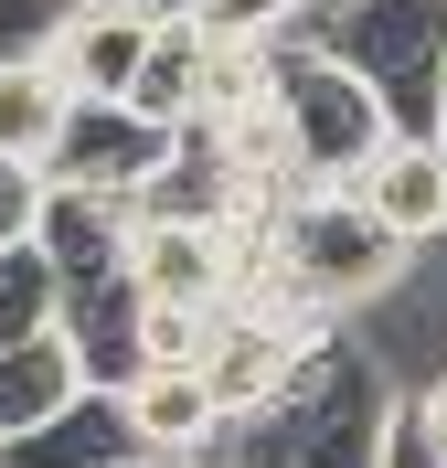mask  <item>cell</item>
Masks as SVG:
<instances>
[{"mask_svg":"<svg viewBox=\"0 0 447 468\" xmlns=\"http://www.w3.org/2000/svg\"><path fill=\"white\" fill-rule=\"evenodd\" d=\"M213 341H224V309H203V298H139V362L149 373H203Z\"/></svg>","mask_w":447,"mask_h":468,"instance_id":"18","label":"cell"},{"mask_svg":"<svg viewBox=\"0 0 447 468\" xmlns=\"http://www.w3.org/2000/svg\"><path fill=\"white\" fill-rule=\"evenodd\" d=\"M64 341H75V362H86L96 394H128V383L149 373L139 362V288H64Z\"/></svg>","mask_w":447,"mask_h":468,"instance_id":"14","label":"cell"},{"mask_svg":"<svg viewBox=\"0 0 447 468\" xmlns=\"http://www.w3.org/2000/svg\"><path fill=\"white\" fill-rule=\"evenodd\" d=\"M384 468H447V447L426 437V415H416V394L394 405V437H384Z\"/></svg>","mask_w":447,"mask_h":468,"instance_id":"22","label":"cell"},{"mask_svg":"<svg viewBox=\"0 0 447 468\" xmlns=\"http://www.w3.org/2000/svg\"><path fill=\"white\" fill-rule=\"evenodd\" d=\"M405 394H416V415H426V437L447 447V373H426V383H405Z\"/></svg>","mask_w":447,"mask_h":468,"instance_id":"23","label":"cell"},{"mask_svg":"<svg viewBox=\"0 0 447 468\" xmlns=\"http://www.w3.org/2000/svg\"><path fill=\"white\" fill-rule=\"evenodd\" d=\"M394 405H405V373L384 362V341L373 330H330L277 405L224 426V447L203 468H384Z\"/></svg>","mask_w":447,"mask_h":468,"instance_id":"1","label":"cell"},{"mask_svg":"<svg viewBox=\"0 0 447 468\" xmlns=\"http://www.w3.org/2000/svg\"><path fill=\"white\" fill-rule=\"evenodd\" d=\"M75 22V0H0V64H32L54 54V32Z\"/></svg>","mask_w":447,"mask_h":468,"instance_id":"20","label":"cell"},{"mask_svg":"<svg viewBox=\"0 0 447 468\" xmlns=\"http://www.w3.org/2000/svg\"><path fill=\"white\" fill-rule=\"evenodd\" d=\"M203 32H245V43H298L320 22V0H181Z\"/></svg>","mask_w":447,"mask_h":468,"instance_id":"19","label":"cell"},{"mask_svg":"<svg viewBox=\"0 0 447 468\" xmlns=\"http://www.w3.org/2000/svg\"><path fill=\"white\" fill-rule=\"evenodd\" d=\"M277 245H288V266L309 277V298H320L330 320H384L394 298L416 288V245L384 224V213H362V192H309V203L277 213Z\"/></svg>","mask_w":447,"mask_h":468,"instance_id":"3","label":"cell"},{"mask_svg":"<svg viewBox=\"0 0 447 468\" xmlns=\"http://www.w3.org/2000/svg\"><path fill=\"white\" fill-rule=\"evenodd\" d=\"M267 117H277V149H288L298 192H352V181L373 171V149L394 139V117L373 107V86H362V75H341L330 54H309V43H288V54H277Z\"/></svg>","mask_w":447,"mask_h":468,"instance_id":"4","label":"cell"},{"mask_svg":"<svg viewBox=\"0 0 447 468\" xmlns=\"http://www.w3.org/2000/svg\"><path fill=\"white\" fill-rule=\"evenodd\" d=\"M437 139H447V107H437Z\"/></svg>","mask_w":447,"mask_h":468,"instance_id":"25","label":"cell"},{"mask_svg":"<svg viewBox=\"0 0 447 468\" xmlns=\"http://www.w3.org/2000/svg\"><path fill=\"white\" fill-rule=\"evenodd\" d=\"M43 203H54V181H43V171H22V160H0V256L43 234Z\"/></svg>","mask_w":447,"mask_h":468,"instance_id":"21","label":"cell"},{"mask_svg":"<svg viewBox=\"0 0 447 468\" xmlns=\"http://www.w3.org/2000/svg\"><path fill=\"white\" fill-rule=\"evenodd\" d=\"M75 394H96V383H86V362H75L64 330H54V341H11V351H0V447L32 437V426H54Z\"/></svg>","mask_w":447,"mask_h":468,"instance_id":"15","label":"cell"},{"mask_svg":"<svg viewBox=\"0 0 447 468\" xmlns=\"http://www.w3.org/2000/svg\"><path fill=\"white\" fill-rule=\"evenodd\" d=\"M128 288L139 298H203V309H224V288H235V234L224 224H139Z\"/></svg>","mask_w":447,"mask_h":468,"instance_id":"9","label":"cell"},{"mask_svg":"<svg viewBox=\"0 0 447 468\" xmlns=\"http://www.w3.org/2000/svg\"><path fill=\"white\" fill-rule=\"evenodd\" d=\"M128 426H139L149 458H213L224 447V405H213L203 373H139L128 383Z\"/></svg>","mask_w":447,"mask_h":468,"instance_id":"13","label":"cell"},{"mask_svg":"<svg viewBox=\"0 0 447 468\" xmlns=\"http://www.w3.org/2000/svg\"><path fill=\"white\" fill-rule=\"evenodd\" d=\"M149 32H160V11H139V0H75V22L54 32L64 86H75V96H118V107H128Z\"/></svg>","mask_w":447,"mask_h":468,"instance_id":"8","label":"cell"},{"mask_svg":"<svg viewBox=\"0 0 447 468\" xmlns=\"http://www.w3.org/2000/svg\"><path fill=\"white\" fill-rule=\"evenodd\" d=\"M139 468H203V458H139Z\"/></svg>","mask_w":447,"mask_h":468,"instance_id":"24","label":"cell"},{"mask_svg":"<svg viewBox=\"0 0 447 468\" xmlns=\"http://www.w3.org/2000/svg\"><path fill=\"white\" fill-rule=\"evenodd\" d=\"M320 341H288V330H256V320H224V341H213V362H203V383H213V405H224V426L235 415H256V405H277L298 383V362H309Z\"/></svg>","mask_w":447,"mask_h":468,"instance_id":"11","label":"cell"},{"mask_svg":"<svg viewBox=\"0 0 447 468\" xmlns=\"http://www.w3.org/2000/svg\"><path fill=\"white\" fill-rule=\"evenodd\" d=\"M352 192H362V213H384L416 256L447 245V139H384Z\"/></svg>","mask_w":447,"mask_h":468,"instance_id":"7","label":"cell"},{"mask_svg":"<svg viewBox=\"0 0 447 468\" xmlns=\"http://www.w3.org/2000/svg\"><path fill=\"white\" fill-rule=\"evenodd\" d=\"M54 330H64L54 256H43V245H11V256H0V351L11 341H54Z\"/></svg>","mask_w":447,"mask_h":468,"instance_id":"17","label":"cell"},{"mask_svg":"<svg viewBox=\"0 0 447 468\" xmlns=\"http://www.w3.org/2000/svg\"><path fill=\"white\" fill-rule=\"evenodd\" d=\"M139 426H128V394H75L54 426L0 447V468H139Z\"/></svg>","mask_w":447,"mask_h":468,"instance_id":"10","label":"cell"},{"mask_svg":"<svg viewBox=\"0 0 447 468\" xmlns=\"http://www.w3.org/2000/svg\"><path fill=\"white\" fill-rule=\"evenodd\" d=\"M203 64H213V32L192 22V11H160V32H149V54H139L128 107H139L149 128H192V117H203Z\"/></svg>","mask_w":447,"mask_h":468,"instance_id":"12","label":"cell"},{"mask_svg":"<svg viewBox=\"0 0 447 468\" xmlns=\"http://www.w3.org/2000/svg\"><path fill=\"white\" fill-rule=\"evenodd\" d=\"M64 117H75V86H64L54 54L32 64H0V160H22V171H43L64 139Z\"/></svg>","mask_w":447,"mask_h":468,"instance_id":"16","label":"cell"},{"mask_svg":"<svg viewBox=\"0 0 447 468\" xmlns=\"http://www.w3.org/2000/svg\"><path fill=\"white\" fill-rule=\"evenodd\" d=\"M171 149H181V128H149V117L118 107V96H75L43 181H64V192H128V203H139L149 181L171 171Z\"/></svg>","mask_w":447,"mask_h":468,"instance_id":"5","label":"cell"},{"mask_svg":"<svg viewBox=\"0 0 447 468\" xmlns=\"http://www.w3.org/2000/svg\"><path fill=\"white\" fill-rule=\"evenodd\" d=\"M32 245L54 256L64 288H118V277H128V245H139V203H128V192H64V181H54Z\"/></svg>","mask_w":447,"mask_h":468,"instance_id":"6","label":"cell"},{"mask_svg":"<svg viewBox=\"0 0 447 468\" xmlns=\"http://www.w3.org/2000/svg\"><path fill=\"white\" fill-rule=\"evenodd\" d=\"M309 54L373 86L394 139H437L447 107V0H320V22L298 32Z\"/></svg>","mask_w":447,"mask_h":468,"instance_id":"2","label":"cell"}]
</instances>
